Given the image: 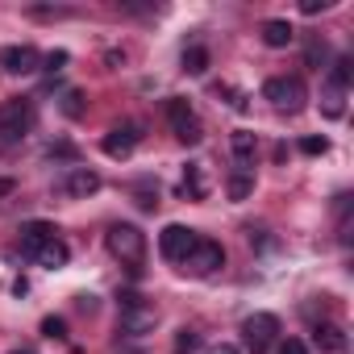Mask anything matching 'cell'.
I'll return each instance as SVG.
<instances>
[{
	"label": "cell",
	"instance_id": "cell-5",
	"mask_svg": "<svg viewBox=\"0 0 354 354\" xmlns=\"http://www.w3.org/2000/svg\"><path fill=\"white\" fill-rule=\"evenodd\" d=\"M30 129H34L30 100H5L0 104V142H21Z\"/></svg>",
	"mask_w": 354,
	"mask_h": 354
},
{
	"label": "cell",
	"instance_id": "cell-2",
	"mask_svg": "<svg viewBox=\"0 0 354 354\" xmlns=\"http://www.w3.org/2000/svg\"><path fill=\"white\" fill-rule=\"evenodd\" d=\"M263 100H271L279 113H300L304 100H308V92H304V84L296 75H271L263 84Z\"/></svg>",
	"mask_w": 354,
	"mask_h": 354
},
{
	"label": "cell",
	"instance_id": "cell-28",
	"mask_svg": "<svg viewBox=\"0 0 354 354\" xmlns=\"http://www.w3.org/2000/svg\"><path fill=\"white\" fill-rule=\"evenodd\" d=\"M300 150H304V154H325V150H329V142H325V138H304V142H300Z\"/></svg>",
	"mask_w": 354,
	"mask_h": 354
},
{
	"label": "cell",
	"instance_id": "cell-12",
	"mask_svg": "<svg viewBox=\"0 0 354 354\" xmlns=\"http://www.w3.org/2000/svg\"><path fill=\"white\" fill-rule=\"evenodd\" d=\"M313 346H317L321 354H346V350H350V337H346V329H342V325L321 321V325L313 329Z\"/></svg>",
	"mask_w": 354,
	"mask_h": 354
},
{
	"label": "cell",
	"instance_id": "cell-1",
	"mask_svg": "<svg viewBox=\"0 0 354 354\" xmlns=\"http://www.w3.org/2000/svg\"><path fill=\"white\" fill-rule=\"evenodd\" d=\"M104 246H109V254L121 259L125 267H142V259H146V234H142L138 225H113V230L104 234Z\"/></svg>",
	"mask_w": 354,
	"mask_h": 354
},
{
	"label": "cell",
	"instance_id": "cell-7",
	"mask_svg": "<svg viewBox=\"0 0 354 354\" xmlns=\"http://www.w3.org/2000/svg\"><path fill=\"white\" fill-rule=\"evenodd\" d=\"M121 300H125V304H121V329H125V333H133V337L150 333V329H154V321H158L154 304H142L138 296H121Z\"/></svg>",
	"mask_w": 354,
	"mask_h": 354
},
{
	"label": "cell",
	"instance_id": "cell-27",
	"mask_svg": "<svg viewBox=\"0 0 354 354\" xmlns=\"http://www.w3.org/2000/svg\"><path fill=\"white\" fill-rule=\"evenodd\" d=\"M275 354H308V346H304V342H300V337H283V342H279V350H275Z\"/></svg>",
	"mask_w": 354,
	"mask_h": 354
},
{
	"label": "cell",
	"instance_id": "cell-16",
	"mask_svg": "<svg viewBox=\"0 0 354 354\" xmlns=\"http://www.w3.org/2000/svg\"><path fill=\"white\" fill-rule=\"evenodd\" d=\"M263 42H267L271 50H283V46L296 42V30H292L288 21H267V26H263Z\"/></svg>",
	"mask_w": 354,
	"mask_h": 354
},
{
	"label": "cell",
	"instance_id": "cell-25",
	"mask_svg": "<svg viewBox=\"0 0 354 354\" xmlns=\"http://www.w3.org/2000/svg\"><path fill=\"white\" fill-rule=\"evenodd\" d=\"M42 333H46V337H67V321H63V317H46V321H42Z\"/></svg>",
	"mask_w": 354,
	"mask_h": 354
},
{
	"label": "cell",
	"instance_id": "cell-9",
	"mask_svg": "<svg viewBox=\"0 0 354 354\" xmlns=\"http://www.w3.org/2000/svg\"><path fill=\"white\" fill-rule=\"evenodd\" d=\"M196 246V234L188 230V225H167L162 234H158V254L167 259V263H184V254Z\"/></svg>",
	"mask_w": 354,
	"mask_h": 354
},
{
	"label": "cell",
	"instance_id": "cell-26",
	"mask_svg": "<svg viewBox=\"0 0 354 354\" xmlns=\"http://www.w3.org/2000/svg\"><path fill=\"white\" fill-rule=\"evenodd\" d=\"M325 117H342V92L337 88L325 92Z\"/></svg>",
	"mask_w": 354,
	"mask_h": 354
},
{
	"label": "cell",
	"instance_id": "cell-11",
	"mask_svg": "<svg viewBox=\"0 0 354 354\" xmlns=\"http://www.w3.org/2000/svg\"><path fill=\"white\" fill-rule=\"evenodd\" d=\"M42 63V55L34 46H5L0 50V67H5L9 75H34Z\"/></svg>",
	"mask_w": 354,
	"mask_h": 354
},
{
	"label": "cell",
	"instance_id": "cell-29",
	"mask_svg": "<svg viewBox=\"0 0 354 354\" xmlns=\"http://www.w3.org/2000/svg\"><path fill=\"white\" fill-rule=\"evenodd\" d=\"M321 9H329V0H300V13H321Z\"/></svg>",
	"mask_w": 354,
	"mask_h": 354
},
{
	"label": "cell",
	"instance_id": "cell-3",
	"mask_svg": "<svg viewBox=\"0 0 354 354\" xmlns=\"http://www.w3.org/2000/svg\"><path fill=\"white\" fill-rule=\"evenodd\" d=\"M167 121H171L175 138H180V142H188V146H196V142L205 138V125H201L196 109H192L184 96H171V100H167Z\"/></svg>",
	"mask_w": 354,
	"mask_h": 354
},
{
	"label": "cell",
	"instance_id": "cell-20",
	"mask_svg": "<svg viewBox=\"0 0 354 354\" xmlns=\"http://www.w3.org/2000/svg\"><path fill=\"white\" fill-rule=\"evenodd\" d=\"M196 350H201V333L196 329H180V333H175L171 354H196Z\"/></svg>",
	"mask_w": 354,
	"mask_h": 354
},
{
	"label": "cell",
	"instance_id": "cell-24",
	"mask_svg": "<svg viewBox=\"0 0 354 354\" xmlns=\"http://www.w3.org/2000/svg\"><path fill=\"white\" fill-rule=\"evenodd\" d=\"M67 59H71V55H67V50H50V55H46V59H42V63H46V71H50V75H59V71H63V67H67Z\"/></svg>",
	"mask_w": 354,
	"mask_h": 354
},
{
	"label": "cell",
	"instance_id": "cell-17",
	"mask_svg": "<svg viewBox=\"0 0 354 354\" xmlns=\"http://www.w3.org/2000/svg\"><path fill=\"white\" fill-rule=\"evenodd\" d=\"M230 150L238 154V162L254 167V133H250V129H234V138H230Z\"/></svg>",
	"mask_w": 354,
	"mask_h": 354
},
{
	"label": "cell",
	"instance_id": "cell-14",
	"mask_svg": "<svg viewBox=\"0 0 354 354\" xmlns=\"http://www.w3.org/2000/svg\"><path fill=\"white\" fill-rule=\"evenodd\" d=\"M184 192L192 201H205L209 196V175H205V162H188L184 167Z\"/></svg>",
	"mask_w": 354,
	"mask_h": 354
},
{
	"label": "cell",
	"instance_id": "cell-30",
	"mask_svg": "<svg viewBox=\"0 0 354 354\" xmlns=\"http://www.w3.org/2000/svg\"><path fill=\"white\" fill-rule=\"evenodd\" d=\"M209 354H238V350H234V346H225V342H221V346H217V350H209Z\"/></svg>",
	"mask_w": 354,
	"mask_h": 354
},
{
	"label": "cell",
	"instance_id": "cell-13",
	"mask_svg": "<svg viewBox=\"0 0 354 354\" xmlns=\"http://www.w3.org/2000/svg\"><path fill=\"white\" fill-rule=\"evenodd\" d=\"M30 259H34L38 267H46V271H59V267H67V259H71V246H67V242L55 234V238H50V242H42V246H38Z\"/></svg>",
	"mask_w": 354,
	"mask_h": 354
},
{
	"label": "cell",
	"instance_id": "cell-15",
	"mask_svg": "<svg viewBox=\"0 0 354 354\" xmlns=\"http://www.w3.org/2000/svg\"><path fill=\"white\" fill-rule=\"evenodd\" d=\"M55 238V225H46V221H26L21 225V250L26 254H34L42 242H50Z\"/></svg>",
	"mask_w": 354,
	"mask_h": 354
},
{
	"label": "cell",
	"instance_id": "cell-4",
	"mask_svg": "<svg viewBox=\"0 0 354 354\" xmlns=\"http://www.w3.org/2000/svg\"><path fill=\"white\" fill-rule=\"evenodd\" d=\"M275 337H279V317H275V313H254V317H246L242 342H246L250 354H267V350L275 346Z\"/></svg>",
	"mask_w": 354,
	"mask_h": 354
},
{
	"label": "cell",
	"instance_id": "cell-8",
	"mask_svg": "<svg viewBox=\"0 0 354 354\" xmlns=\"http://www.w3.org/2000/svg\"><path fill=\"white\" fill-rule=\"evenodd\" d=\"M138 142H142V125H133V121H125V125H113V129L104 133V142H100V150H104L109 158H129V154L138 150Z\"/></svg>",
	"mask_w": 354,
	"mask_h": 354
},
{
	"label": "cell",
	"instance_id": "cell-10",
	"mask_svg": "<svg viewBox=\"0 0 354 354\" xmlns=\"http://www.w3.org/2000/svg\"><path fill=\"white\" fill-rule=\"evenodd\" d=\"M67 196H75V201H88V196H96L100 192V175L92 171V167H71L67 175H63V184H59Z\"/></svg>",
	"mask_w": 354,
	"mask_h": 354
},
{
	"label": "cell",
	"instance_id": "cell-21",
	"mask_svg": "<svg viewBox=\"0 0 354 354\" xmlns=\"http://www.w3.org/2000/svg\"><path fill=\"white\" fill-rule=\"evenodd\" d=\"M350 67H354L350 59H337V63H333V80H329V88L346 92V88H350V80H354V71H350Z\"/></svg>",
	"mask_w": 354,
	"mask_h": 354
},
{
	"label": "cell",
	"instance_id": "cell-23",
	"mask_svg": "<svg viewBox=\"0 0 354 354\" xmlns=\"http://www.w3.org/2000/svg\"><path fill=\"white\" fill-rule=\"evenodd\" d=\"M250 188H254L250 175H234V180H230V196H234V201H246V196H250Z\"/></svg>",
	"mask_w": 354,
	"mask_h": 354
},
{
	"label": "cell",
	"instance_id": "cell-22",
	"mask_svg": "<svg viewBox=\"0 0 354 354\" xmlns=\"http://www.w3.org/2000/svg\"><path fill=\"white\" fill-rule=\"evenodd\" d=\"M63 113H67V117H84V113H88V100H84V92H80V88L63 92Z\"/></svg>",
	"mask_w": 354,
	"mask_h": 354
},
{
	"label": "cell",
	"instance_id": "cell-31",
	"mask_svg": "<svg viewBox=\"0 0 354 354\" xmlns=\"http://www.w3.org/2000/svg\"><path fill=\"white\" fill-rule=\"evenodd\" d=\"M13 354H34V350H30V346H21V350H13Z\"/></svg>",
	"mask_w": 354,
	"mask_h": 354
},
{
	"label": "cell",
	"instance_id": "cell-19",
	"mask_svg": "<svg viewBox=\"0 0 354 354\" xmlns=\"http://www.w3.org/2000/svg\"><path fill=\"white\" fill-rule=\"evenodd\" d=\"M184 71L188 75H205L209 71V50L205 46H188L184 50Z\"/></svg>",
	"mask_w": 354,
	"mask_h": 354
},
{
	"label": "cell",
	"instance_id": "cell-18",
	"mask_svg": "<svg viewBox=\"0 0 354 354\" xmlns=\"http://www.w3.org/2000/svg\"><path fill=\"white\" fill-rule=\"evenodd\" d=\"M304 63H308L313 71H321V67L329 63V42H325V38H313V42L304 46Z\"/></svg>",
	"mask_w": 354,
	"mask_h": 354
},
{
	"label": "cell",
	"instance_id": "cell-6",
	"mask_svg": "<svg viewBox=\"0 0 354 354\" xmlns=\"http://www.w3.org/2000/svg\"><path fill=\"white\" fill-rule=\"evenodd\" d=\"M217 267H225V250H221V242L196 238V246L184 254V271H192V275H213Z\"/></svg>",
	"mask_w": 354,
	"mask_h": 354
}]
</instances>
